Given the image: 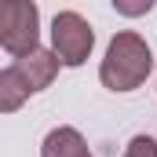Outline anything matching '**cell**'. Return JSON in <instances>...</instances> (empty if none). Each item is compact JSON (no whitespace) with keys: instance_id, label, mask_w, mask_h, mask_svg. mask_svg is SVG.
I'll list each match as a JSON object with an SVG mask.
<instances>
[{"instance_id":"7a4b0ae2","label":"cell","mask_w":157,"mask_h":157,"mask_svg":"<svg viewBox=\"0 0 157 157\" xmlns=\"http://www.w3.org/2000/svg\"><path fill=\"white\" fill-rule=\"evenodd\" d=\"M0 44L11 59L40 48V11L33 0H0Z\"/></svg>"},{"instance_id":"52a82bcc","label":"cell","mask_w":157,"mask_h":157,"mask_svg":"<svg viewBox=\"0 0 157 157\" xmlns=\"http://www.w3.org/2000/svg\"><path fill=\"white\" fill-rule=\"evenodd\" d=\"M110 4H113V11L124 15V18H143L146 11H154L157 0H110Z\"/></svg>"},{"instance_id":"8992f818","label":"cell","mask_w":157,"mask_h":157,"mask_svg":"<svg viewBox=\"0 0 157 157\" xmlns=\"http://www.w3.org/2000/svg\"><path fill=\"white\" fill-rule=\"evenodd\" d=\"M33 91L26 88V80L15 73V66H4L0 70V113H15Z\"/></svg>"},{"instance_id":"3957f363","label":"cell","mask_w":157,"mask_h":157,"mask_svg":"<svg viewBox=\"0 0 157 157\" xmlns=\"http://www.w3.org/2000/svg\"><path fill=\"white\" fill-rule=\"evenodd\" d=\"M95 48V29L88 26V18L77 15V11H59L51 18V51L62 59V66L77 70L88 62Z\"/></svg>"},{"instance_id":"277c9868","label":"cell","mask_w":157,"mask_h":157,"mask_svg":"<svg viewBox=\"0 0 157 157\" xmlns=\"http://www.w3.org/2000/svg\"><path fill=\"white\" fill-rule=\"evenodd\" d=\"M11 66H15V73H18V77L26 80V88L37 95V91H44L51 80L59 77L62 59H59L51 48H33V51H26V55L11 59Z\"/></svg>"},{"instance_id":"5b68a950","label":"cell","mask_w":157,"mask_h":157,"mask_svg":"<svg viewBox=\"0 0 157 157\" xmlns=\"http://www.w3.org/2000/svg\"><path fill=\"white\" fill-rule=\"evenodd\" d=\"M40 157H91V150H88V143H84V135H80L77 128L59 124V128H51L44 135Z\"/></svg>"},{"instance_id":"6da1fadb","label":"cell","mask_w":157,"mask_h":157,"mask_svg":"<svg viewBox=\"0 0 157 157\" xmlns=\"http://www.w3.org/2000/svg\"><path fill=\"white\" fill-rule=\"evenodd\" d=\"M150 73H154V51L132 29H124L110 40V48L99 62V80L110 91H135L139 84H146Z\"/></svg>"},{"instance_id":"ba28073f","label":"cell","mask_w":157,"mask_h":157,"mask_svg":"<svg viewBox=\"0 0 157 157\" xmlns=\"http://www.w3.org/2000/svg\"><path fill=\"white\" fill-rule=\"evenodd\" d=\"M124 157H157V143L150 135H135V139L124 146Z\"/></svg>"}]
</instances>
